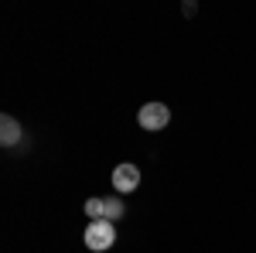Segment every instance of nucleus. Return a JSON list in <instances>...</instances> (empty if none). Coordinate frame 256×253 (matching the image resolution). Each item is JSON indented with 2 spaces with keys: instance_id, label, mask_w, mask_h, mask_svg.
I'll return each mask as SVG.
<instances>
[{
  "instance_id": "f257e3e1",
  "label": "nucleus",
  "mask_w": 256,
  "mask_h": 253,
  "mask_svg": "<svg viewBox=\"0 0 256 253\" xmlns=\"http://www.w3.org/2000/svg\"><path fill=\"white\" fill-rule=\"evenodd\" d=\"M113 243H116V229H113L110 219H92V222L86 226V246H89L92 253L110 250Z\"/></svg>"
},
{
  "instance_id": "39448f33",
  "label": "nucleus",
  "mask_w": 256,
  "mask_h": 253,
  "mask_svg": "<svg viewBox=\"0 0 256 253\" xmlns=\"http://www.w3.org/2000/svg\"><path fill=\"white\" fill-rule=\"evenodd\" d=\"M123 215V198L120 195H110V198H102V219H120Z\"/></svg>"
},
{
  "instance_id": "7ed1b4c3",
  "label": "nucleus",
  "mask_w": 256,
  "mask_h": 253,
  "mask_svg": "<svg viewBox=\"0 0 256 253\" xmlns=\"http://www.w3.org/2000/svg\"><path fill=\"white\" fill-rule=\"evenodd\" d=\"M137 185H140V168L137 164H130V161L116 164V171H113V188H116V195L134 192Z\"/></svg>"
},
{
  "instance_id": "423d86ee",
  "label": "nucleus",
  "mask_w": 256,
  "mask_h": 253,
  "mask_svg": "<svg viewBox=\"0 0 256 253\" xmlns=\"http://www.w3.org/2000/svg\"><path fill=\"white\" fill-rule=\"evenodd\" d=\"M86 212H89V219H102V198H89Z\"/></svg>"
},
{
  "instance_id": "f03ea898",
  "label": "nucleus",
  "mask_w": 256,
  "mask_h": 253,
  "mask_svg": "<svg viewBox=\"0 0 256 253\" xmlns=\"http://www.w3.org/2000/svg\"><path fill=\"white\" fill-rule=\"evenodd\" d=\"M137 120H140L144 130H164L168 120H171V110H168L164 103H144L137 110Z\"/></svg>"
},
{
  "instance_id": "20e7f679",
  "label": "nucleus",
  "mask_w": 256,
  "mask_h": 253,
  "mask_svg": "<svg viewBox=\"0 0 256 253\" xmlns=\"http://www.w3.org/2000/svg\"><path fill=\"white\" fill-rule=\"evenodd\" d=\"M0 134H4V137H0V140H4V147H14V144L20 140V127H18V120L4 113V117H0Z\"/></svg>"
}]
</instances>
